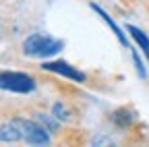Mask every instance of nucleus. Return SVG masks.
Returning <instances> with one entry per match:
<instances>
[{"label": "nucleus", "mask_w": 149, "mask_h": 147, "mask_svg": "<svg viewBox=\"0 0 149 147\" xmlns=\"http://www.w3.org/2000/svg\"><path fill=\"white\" fill-rule=\"evenodd\" d=\"M0 139L2 143H25V145H52L56 143L54 135L44 124H40L31 114L21 116L15 114L10 118H2L0 126Z\"/></svg>", "instance_id": "1"}, {"label": "nucleus", "mask_w": 149, "mask_h": 147, "mask_svg": "<svg viewBox=\"0 0 149 147\" xmlns=\"http://www.w3.org/2000/svg\"><path fill=\"white\" fill-rule=\"evenodd\" d=\"M62 46H64V42L58 38H52L50 33H31L23 40L21 52L27 58L46 60V58L54 56V54H58L62 50Z\"/></svg>", "instance_id": "2"}, {"label": "nucleus", "mask_w": 149, "mask_h": 147, "mask_svg": "<svg viewBox=\"0 0 149 147\" xmlns=\"http://www.w3.org/2000/svg\"><path fill=\"white\" fill-rule=\"evenodd\" d=\"M0 85H2L4 91L21 93V95L33 93L35 87H37L35 77L27 75V72H17V70H4L2 75H0Z\"/></svg>", "instance_id": "3"}, {"label": "nucleus", "mask_w": 149, "mask_h": 147, "mask_svg": "<svg viewBox=\"0 0 149 147\" xmlns=\"http://www.w3.org/2000/svg\"><path fill=\"white\" fill-rule=\"evenodd\" d=\"M108 122L114 126L118 133H133L135 128H141L137 110L133 106H120L116 110H112L110 116H108Z\"/></svg>", "instance_id": "4"}, {"label": "nucleus", "mask_w": 149, "mask_h": 147, "mask_svg": "<svg viewBox=\"0 0 149 147\" xmlns=\"http://www.w3.org/2000/svg\"><path fill=\"white\" fill-rule=\"evenodd\" d=\"M42 70H48V72H54V75H60V77H66L74 83H85L87 81V75L83 70L74 68L72 64H68L66 60H50V62H42L40 64Z\"/></svg>", "instance_id": "5"}, {"label": "nucleus", "mask_w": 149, "mask_h": 147, "mask_svg": "<svg viewBox=\"0 0 149 147\" xmlns=\"http://www.w3.org/2000/svg\"><path fill=\"white\" fill-rule=\"evenodd\" d=\"M50 112L58 118L60 122L64 124H74V122H79L81 114H79V108H74L72 104L64 102V100H58V102H54L50 106Z\"/></svg>", "instance_id": "6"}, {"label": "nucleus", "mask_w": 149, "mask_h": 147, "mask_svg": "<svg viewBox=\"0 0 149 147\" xmlns=\"http://www.w3.org/2000/svg\"><path fill=\"white\" fill-rule=\"evenodd\" d=\"M91 8L95 10V13H97V15L102 17V19H104V21H106V23H108V25L112 27V31H114V35L118 38V42H120L122 46H126V48H128V42H126V38H124V33L120 31V27H118V25H116L114 21L110 19V15H108V13H106V10H104V8L100 6V4H95V2H91Z\"/></svg>", "instance_id": "7"}, {"label": "nucleus", "mask_w": 149, "mask_h": 147, "mask_svg": "<svg viewBox=\"0 0 149 147\" xmlns=\"http://www.w3.org/2000/svg\"><path fill=\"white\" fill-rule=\"evenodd\" d=\"M126 31L133 35V40L141 46V50H143V54H145V58L149 60V38L139 29V27H135V25H126Z\"/></svg>", "instance_id": "8"}, {"label": "nucleus", "mask_w": 149, "mask_h": 147, "mask_svg": "<svg viewBox=\"0 0 149 147\" xmlns=\"http://www.w3.org/2000/svg\"><path fill=\"white\" fill-rule=\"evenodd\" d=\"M133 60H135V64H137V70H139V75L145 79V68H143V64H141V58L137 56V52L133 50Z\"/></svg>", "instance_id": "9"}, {"label": "nucleus", "mask_w": 149, "mask_h": 147, "mask_svg": "<svg viewBox=\"0 0 149 147\" xmlns=\"http://www.w3.org/2000/svg\"><path fill=\"white\" fill-rule=\"evenodd\" d=\"M147 13H149V2H147Z\"/></svg>", "instance_id": "10"}, {"label": "nucleus", "mask_w": 149, "mask_h": 147, "mask_svg": "<svg viewBox=\"0 0 149 147\" xmlns=\"http://www.w3.org/2000/svg\"><path fill=\"white\" fill-rule=\"evenodd\" d=\"M147 2H149V0H147Z\"/></svg>", "instance_id": "11"}]
</instances>
